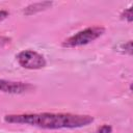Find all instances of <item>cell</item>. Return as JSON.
<instances>
[{
	"instance_id": "cell-1",
	"label": "cell",
	"mask_w": 133,
	"mask_h": 133,
	"mask_svg": "<svg viewBox=\"0 0 133 133\" xmlns=\"http://www.w3.org/2000/svg\"><path fill=\"white\" fill-rule=\"evenodd\" d=\"M4 121L10 124H24L43 129H73L88 126L94 122L91 115L72 113H25L5 115Z\"/></svg>"
},
{
	"instance_id": "cell-2",
	"label": "cell",
	"mask_w": 133,
	"mask_h": 133,
	"mask_svg": "<svg viewBox=\"0 0 133 133\" xmlns=\"http://www.w3.org/2000/svg\"><path fill=\"white\" fill-rule=\"evenodd\" d=\"M104 32H105V29L103 27H100V26L88 27L84 30L79 31L78 33L74 34L68 39H65L62 43V46L66 48H75V47L84 46L97 39L98 37H100Z\"/></svg>"
},
{
	"instance_id": "cell-3",
	"label": "cell",
	"mask_w": 133,
	"mask_h": 133,
	"mask_svg": "<svg viewBox=\"0 0 133 133\" xmlns=\"http://www.w3.org/2000/svg\"><path fill=\"white\" fill-rule=\"evenodd\" d=\"M19 64L28 70H38L46 65V59L33 50H24L17 55Z\"/></svg>"
},
{
	"instance_id": "cell-4",
	"label": "cell",
	"mask_w": 133,
	"mask_h": 133,
	"mask_svg": "<svg viewBox=\"0 0 133 133\" xmlns=\"http://www.w3.org/2000/svg\"><path fill=\"white\" fill-rule=\"evenodd\" d=\"M34 89V86L30 83L20 81H9L0 79V91L8 94H24Z\"/></svg>"
},
{
	"instance_id": "cell-5",
	"label": "cell",
	"mask_w": 133,
	"mask_h": 133,
	"mask_svg": "<svg viewBox=\"0 0 133 133\" xmlns=\"http://www.w3.org/2000/svg\"><path fill=\"white\" fill-rule=\"evenodd\" d=\"M53 4V2L51 1H43V2H36V3H32L28 6H26L23 10V12L26 15V16H30V15H33L35 12H38V11H42V10H45L47 8H50V6Z\"/></svg>"
},
{
	"instance_id": "cell-6",
	"label": "cell",
	"mask_w": 133,
	"mask_h": 133,
	"mask_svg": "<svg viewBox=\"0 0 133 133\" xmlns=\"http://www.w3.org/2000/svg\"><path fill=\"white\" fill-rule=\"evenodd\" d=\"M121 18L127 20L128 22H132V19L133 18H132V9H131V7L127 8L126 10H124L122 12V15H121Z\"/></svg>"
},
{
	"instance_id": "cell-7",
	"label": "cell",
	"mask_w": 133,
	"mask_h": 133,
	"mask_svg": "<svg viewBox=\"0 0 133 133\" xmlns=\"http://www.w3.org/2000/svg\"><path fill=\"white\" fill-rule=\"evenodd\" d=\"M121 49L124 50L125 53H128L129 55H131L132 54V42L131 41H128L127 43L123 44L122 47H121Z\"/></svg>"
},
{
	"instance_id": "cell-8",
	"label": "cell",
	"mask_w": 133,
	"mask_h": 133,
	"mask_svg": "<svg viewBox=\"0 0 133 133\" xmlns=\"http://www.w3.org/2000/svg\"><path fill=\"white\" fill-rule=\"evenodd\" d=\"M111 131L112 128L109 125H103L96 131V133H111Z\"/></svg>"
},
{
	"instance_id": "cell-9",
	"label": "cell",
	"mask_w": 133,
	"mask_h": 133,
	"mask_svg": "<svg viewBox=\"0 0 133 133\" xmlns=\"http://www.w3.org/2000/svg\"><path fill=\"white\" fill-rule=\"evenodd\" d=\"M10 42H11V38H10V37H7V36H0V49L6 47L7 45H9Z\"/></svg>"
},
{
	"instance_id": "cell-10",
	"label": "cell",
	"mask_w": 133,
	"mask_h": 133,
	"mask_svg": "<svg viewBox=\"0 0 133 133\" xmlns=\"http://www.w3.org/2000/svg\"><path fill=\"white\" fill-rule=\"evenodd\" d=\"M8 15H9V12L7 10H0V22L3 21L4 19H6L8 17Z\"/></svg>"
}]
</instances>
